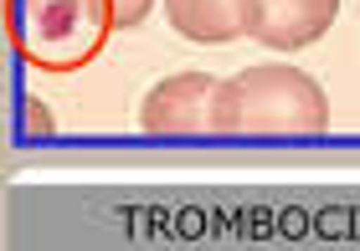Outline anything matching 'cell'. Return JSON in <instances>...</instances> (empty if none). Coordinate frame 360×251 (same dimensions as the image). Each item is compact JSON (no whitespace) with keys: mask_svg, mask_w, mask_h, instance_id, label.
<instances>
[{"mask_svg":"<svg viewBox=\"0 0 360 251\" xmlns=\"http://www.w3.org/2000/svg\"><path fill=\"white\" fill-rule=\"evenodd\" d=\"M150 6H155V0H113V11H119V31L139 26L144 15H150Z\"/></svg>","mask_w":360,"mask_h":251,"instance_id":"obj_7","label":"cell"},{"mask_svg":"<svg viewBox=\"0 0 360 251\" xmlns=\"http://www.w3.org/2000/svg\"><path fill=\"white\" fill-rule=\"evenodd\" d=\"M113 31H119L113 0H6L11 52L52 77L98 62Z\"/></svg>","mask_w":360,"mask_h":251,"instance_id":"obj_2","label":"cell"},{"mask_svg":"<svg viewBox=\"0 0 360 251\" xmlns=\"http://www.w3.org/2000/svg\"><path fill=\"white\" fill-rule=\"evenodd\" d=\"M340 0H248V41L268 52H304L335 26Z\"/></svg>","mask_w":360,"mask_h":251,"instance_id":"obj_4","label":"cell"},{"mask_svg":"<svg viewBox=\"0 0 360 251\" xmlns=\"http://www.w3.org/2000/svg\"><path fill=\"white\" fill-rule=\"evenodd\" d=\"M21 128L31 133V139H41V133H52V128H57L41 97H26V103H21Z\"/></svg>","mask_w":360,"mask_h":251,"instance_id":"obj_6","label":"cell"},{"mask_svg":"<svg viewBox=\"0 0 360 251\" xmlns=\"http://www.w3.org/2000/svg\"><path fill=\"white\" fill-rule=\"evenodd\" d=\"M330 128V97L309 72L283 62L242 67L237 77L217 82L211 133H324Z\"/></svg>","mask_w":360,"mask_h":251,"instance_id":"obj_1","label":"cell"},{"mask_svg":"<svg viewBox=\"0 0 360 251\" xmlns=\"http://www.w3.org/2000/svg\"><path fill=\"white\" fill-rule=\"evenodd\" d=\"M170 15V26L186 41L201 46H226L248 36V0H160Z\"/></svg>","mask_w":360,"mask_h":251,"instance_id":"obj_5","label":"cell"},{"mask_svg":"<svg viewBox=\"0 0 360 251\" xmlns=\"http://www.w3.org/2000/svg\"><path fill=\"white\" fill-rule=\"evenodd\" d=\"M211 72H175L155 82L139 103V128L144 133H211V103H217Z\"/></svg>","mask_w":360,"mask_h":251,"instance_id":"obj_3","label":"cell"}]
</instances>
